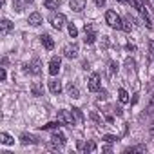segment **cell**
<instances>
[{
  "instance_id": "1f68e13d",
  "label": "cell",
  "mask_w": 154,
  "mask_h": 154,
  "mask_svg": "<svg viewBox=\"0 0 154 154\" xmlns=\"http://www.w3.org/2000/svg\"><path fill=\"white\" fill-rule=\"evenodd\" d=\"M6 76H8L6 74V69H2V71H0V80H6Z\"/></svg>"
},
{
  "instance_id": "44dd1931",
  "label": "cell",
  "mask_w": 154,
  "mask_h": 154,
  "mask_svg": "<svg viewBox=\"0 0 154 154\" xmlns=\"http://www.w3.org/2000/svg\"><path fill=\"white\" fill-rule=\"evenodd\" d=\"M118 100H120L122 103H129V93H127L125 89H120V91H118Z\"/></svg>"
},
{
  "instance_id": "4fadbf2b",
  "label": "cell",
  "mask_w": 154,
  "mask_h": 154,
  "mask_svg": "<svg viewBox=\"0 0 154 154\" xmlns=\"http://www.w3.org/2000/svg\"><path fill=\"white\" fill-rule=\"evenodd\" d=\"M49 91L53 94H60L62 93V82L60 80H51L49 82Z\"/></svg>"
},
{
  "instance_id": "d6986e66",
  "label": "cell",
  "mask_w": 154,
  "mask_h": 154,
  "mask_svg": "<svg viewBox=\"0 0 154 154\" xmlns=\"http://www.w3.org/2000/svg\"><path fill=\"white\" fill-rule=\"evenodd\" d=\"M20 143H22V145H29V143H36V140H35L31 134H22V136H20Z\"/></svg>"
},
{
  "instance_id": "603a6c76",
  "label": "cell",
  "mask_w": 154,
  "mask_h": 154,
  "mask_svg": "<svg viewBox=\"0 0 154 154\" xmlns=\"http://www.w3.org/2000/svg\"><path fill=\"white\" fill-rule=\"evenodd\" d=\"M69 35H71V38H76V36H78V29H76V26L74 24H69Z\"/></svg>"
},
{
  "instance_id": "277c9868",
  "label": "cell",
  "mask_w": 154,
  "mask_h": 154,
  "mask_svg": "<svg viewBox=\"0 0 154 154\" xmlns=\"http://www.w3.org/2000/svg\"><path fill=\"white\" fill-rule=\"evenodd\" d=\"M67 24V18H65V15H62V13H58V15H53L51 17V26L54 27V29H63V26Z\"/></svg>"
},
{
  "instance_id": "52a82bcc",
  "label": "cell",
  "mask_w": 154,
  "mask_h": 154,
  "mask_svg": "<svg viewBox=\"0 0 154 154\" xmlns=\"http://www.w3.org/2000/svg\"><path fill=\"white\" fill-rule=\"evenodd\" d=\"M51 141H53V147H56V149H58V147H63L67 140H65V136H63L60 131H54V132H53V136H51Z\"/></svg>"
},
{
  "instance_id": "ffe728a7",
  "label": "cell",
  "mask_w": 154,
  "mask_h": 154,
  "mask_svg": "<svg viewBox=\"0 0 154 154\" xmlns=\"http://www.w3.org/2000/svg\"><path fill=\"white\" fill-rule=\"evenodd\" d=\"M67 93H69V96L71 98H80V91H78V87H76V85H69V89H67Z\"/></svg>"
},
{
  "instance_id": "836d02e7",
  "label": "cell",
  "mask_w": 154,
  "mask_h": 154,
  "mask_svg": "<svg viewBox=\"0 0 154 154\" xmlns=\"http://www.w3.org/2000/svg\"><path fill=\"white\" fill-rule=\"evenodd\" d=\"M0 4H2V6H4V4H6V0H0Z\"/></svg>"
},
{
  "instance_id": "cb8c5ba5",
  "label": "cell",
  "mask_w": 154,
  "mask_h": 154,
  "mask_svg": "<svg viewBox=\"0 0 154 154\" xmlns=\"http://www.w3.org/2000/svg\"><path fill=\"white\" fill-rule=\"evenodd\" d=\"M72 116H74V120H78V122H82V120H84V114H82V111H80V109H76V107L72 109Z\"/></svg>"
},
{
  "instance_id": "e0dca14e",
  "label": "cell",
  "mask_w": 154,
  "mask_h": 154,
  "mask_svg": "<svg viewBox=\"0 0 154 154\" xmlns=\"http://www.w3.org/2000/svg\"><path fill=\"white\" fill-rule=\"evenodd\" d=\"M84 42H85L87 45H93V44L96 42V31H89V33H85V38H84Z\"/></svg>"
},
{
  "instance_id": "6da1fadb",
  "label": "cell",
  "mask_w": 154,
  "mask_h": 154,
  "mask_svg": "<svg viewBox=\"0 0 154 154\" xmlns=\"http://www.w3.org/2000/svg\"><path fill=\"white\" fill-rule=\"evenodd\" d=\"M105 22H107V26L112 27V29H122V26H123L120 15H118L116 11H111V9L105 13Z\"/></svg>"
},
{
  "instance_id": "5b68a950",
  "label": "cell",
  "mask_w": 154,
  "mask_h": 154,
  "mask_svg": "<svg viewBox=\"0 0 154 154\" xmlns=\"http://www.w3.org/2000/svg\"><path fill=\"white\" fill-rule=\"evenodd\" d=\"M24 71H26V72H33V74H40V72H42V63H40V60L35 58L31 63H26V65H24Z\"/></svg>"
},
{
  "instance_id": "5bb4252c",
  "label": "cell",
  "mask_w": 154,
  "mask_h": 154,
  "mask_svg": "<svg viewBox=\"0 0 154 154\" xmlns=\"http://www.w3.org/2000/svg\"><path fill=\"white\" fill-rule=\"evenodd\" d=\"M31 94H33V96H42V94H44V85L38 84V82H35V84L31 85Z\"/></svg>"
},
{
  "instance_id": "9a60e30c",
  "label": "cell",
  "mask_w": 154,
  "mask_h": 154,
  "mask_svg": "<svg viewBox=\"0 0 154 154\" xmlns=\"http://www.w3.org/2000/svg\"><path fill=\"white\" fill-rule=\"evenodd\" d=\"M78 147H80L85 154H87V152H94V150H96V143H94V141H87L85 145H82V141H80V143H78Z\"/></svg>"
},
{
  "instance_id": "d6a6232c",
  "label": "cell",
  "mask_w": 154,
  "mask_h": 154,
  "mask_svg": "<svg viewBox=\"0 0 154 154\" xmlns=\"http://www.w3.org/2000/svg\"><path fill=\"white\" fill-rule=\"evenodd\" d=\"M149 132H150V136H154V122L149 125Z\"/></svg>"
},
{
  "instance_id": "7c38bea8",
  "label": "cell",
  "mask_w": 154,
  "mask_h": 154,
  "mask_svg": "<svg viewBox=\"0 0 154 154\" xmlns=\"http://www.w3.org/2000/svg\"><path fill=\"white\" fill-rule=\"evenodd\" d=\"M11 29H13V24H11L8 18H4L2 22H0V33H2V36H6Z\"/></svg>"
},
{
  "instance_id": "d4e9b609",
  "label": "cell",
  "mask_w": 154,
  "mask_h": 154,
  "mask_svg": "<svg viewBox=\"0 0 154 154\" xmlns=\"http://www.w3.org/2000/svg\"><path fill=\"white\" fill-rule=\"evenodd\" d=\"M114 72H118V63L116 62H111L109 63V76H112Z\"/></svg>"
},
{
  "instance_id": "4316f807",
  "label": "cell",
  "mask_w": 154,
  "mask_h": 154,
  "mask_svg": "<svg viewBox=\"0 0 154 154\" xmlns=\"http://www.w3.org/2000/svg\"><path fill=\"white\" fill-rule=\"evenodd\" d=\"M60 122L56 123V122H51V123H47V125H44V129H60Z\"/></svg>"
},
{
  "instance_id": "8992f818",
  "label": "cell",
  "mask_w": 154,
  "mask_h": 154,
  "mask_svg": "<svg viewBox=\"0 0 154 154\" xmlns=\"http://www.w3.org/2000/svg\"><path fill=\"white\" fill-rule=\"evenodd\" d=\"M60 65H62L60 56H53L51 62H49V74H51V76H56V74L60 72Z\"/></svg>"
},
{
  "instance_id": "484cf974",
  "label": "cell",
  "mask_w": 154,
  "mask_h": 154,
  "mask_svg": "<svg viewBox=\"0 0 154 154\" xmlns=\"http://www.w3.org/2000/svg\"><path fill=\"white\" fill-rule=\"evenodd\" d=\"M116 140H118V138L112 136V134H105V136H103V141H105V143H114Z\"/></svg>"
},
{
  "instance_id": "3957f363",
  "label": "cell",
  "mask_w": 154,
  "mask_h": 154,
  "mask_svg": "<svg viewBox=\"0 0 154 154\" xmlns=\"http://www.w3.org/2000/svg\"><path fill=\"white\" fill-rule=\"evenodd\" d=\"M87 82H89V84H87V87H89V91H91V93H96V91H100V87H102L100 74L93 72V74L89 76V80H87Z\"/></svg>"
},
{
  "instance_id": "83f0119b",
  "label": "cell",
  "mask_w": 154,
  "mask_h": 154,
  "mask_svg": "<svg viewBox=\"0 0 154 154\" xmlns=\"http://www.w3.org/2000/svg\"><path fill=\"white\" fill-rule=\"evenodd\" d=\"M149 58H150V60L154 58V40L149 42Z\"/></svg>"
},
{
  "instance_id": "4dcf8cb0",
  "label": "cell",
  "mask_w": 154,
  "mask_h": 154,
  "mask_svg": "<svg viewBox=\"0 0 154 154\" xmlns=\"http://www.w3.org/2000/svg\"><path fill=\"white\" fill-rule=\"evenodd\" d=\"M94 4H96L98 8H103V6H105V0H94Z\"/></svg>"
},
{
  "instance_id": "f546056e",
  "label": "cell",
  "mask_w": 154,
  "mask_h": 154,
  "mask_svg": "<svg viewBox=\"0 0 154 154\" xmlns=\"http://www.w3.org/2000/svg\"><path fill=\"white\" fill-rule=\"evenodd\" d=\"M125 65H127L129 69H132V67H134V60H132V58H127V60H125Z\"/></svg>"
},
{
  "instance_id": "2e32d148",
  "label": "cell",
  "mask_w": 154,
  "mask_h": 154,
  "mask_svg": "<svg viewBox=\"0 0 154 154\" xmlns=\"http://www.w3.org/2000/svg\"><path fill=\"white\" fill-rule=\"evenodd\" d=\"M0 143H4V145H13L15 140H13L8 132H0Z\"/></svg>"
},
{
  "instance_id": "ac0fdd59",
  "label": "cell",
  "mask_w": 154,
  "mask_h": 154,
  "mask_svg": "<svg viewBox=\"0 0 154 154\" xmlns=\"http://www.w3.org/2000/svg\"><path fill=\"white\" fill-rule=\"evenodd\" d=\"M44 6H45V9H58L60 8V0H45Z\"/></svg>"
},
{
  "instance_id": "7402d4cb",
  "label": "cell",
  "mask_w": 154,
  "mask_h": 154,
  "mask_svg": "<svg viewBox=\"0 0 154 154\" xmlns=\"http://www.w3.org/2000/svg\"><path fill=\"white\" fill-rule=\"evenodd\" d=\"M145 150H147L145 145H136V147H129V149H125V152H145Z\"/></svg>"
},
{
  "instance_id": "ba28073f",
  "label": "cell",
  "mask_w": 154,
  "mask_h": 154,
  "mask_svg": "<svg viewBox=\"0 0 154 154\" xmlns=\"http://www.w3.org/2000/svg\"><path fill=\"white\" fill-rule=\"evenodd\" d=\"M63 56L65 58H76V56H78V45H76V44H69V45H65L63 47Z\"/></svg>"
},
{
  "instance_id": "7a4b0ae2",
  "label": "cell",
  "mask_w": 154,
  "mask_h": 154,
  "mask_svg": "<svg viewBox=\"0 0 154 154\" xmlns=\"http://www.w3.org/2000/svg\"><path fill=\"white\" fill-rule=\"evenodd\" d=\"M56 120L62 123V125H74V116H72V111L69 112V111H58V114H56Z\"/></svg>"
},
{
  "instance_id": "f1b7e54d",
  "label": "cell",
  "mask_w": 154,
  "mask_h": 154,
  "mask_svg": "<svg viewBox=\"0 0 154 154\" xmlns=\"http://www.w3.org/2000/svg\"><path fill=\"white\" fill-rule=\"evenodd\" d=\"M122 29H123V31H127V33H131V29H132V26H131L129 22H123V26H122Z\"/></svg>"
},
{
  "instance_id": "9c48e42d",
  "label": "cell",
  "mask_w": 154,
  "mask_h": 154,
  "mask_svg": "<svg viewBox=\"0 0 154 154\" xmlns=\"http://www.w3.org/2000/svg\"><path fill=\"white\" fill-rule=\"evenodd\" d=\"M69 6H71V9H72V11L80 13V11H84V9H85V0H69Z\"/></svg>"
},
{
  "instance_id": "30bf717a",
  "label": "cell",
  "mask_w": 154,
  "mask_h": 154,
  "mask_svg": "<svg viewBox=\"0 0 154 154\" xmlns=\"http://www.w3.org/2000/svg\"><path fill=\"white\" fill-rule=\"evenodd\" d=\"M27 22H29L33 27H38V26H42L44 20H42V15H40V13H31L29 18H27Z\"/></svg>"
},
{
  "instance_id": "8fae6325",
  "label": "cell",
  "mask_w": 154,
  "mask_h": 154,
  "mask_svg": "<svg viewBox=\"0 0 154 154\" xmlns=\"http://www.w3.org/2000/svg\"><path fill=\"white\" fill-rule=\"evenodd\" d=\"M40 40H42V45H44L47 51H53V49H54V40H53L49 35H42Z\"/></svg>"
}]
</instances>
